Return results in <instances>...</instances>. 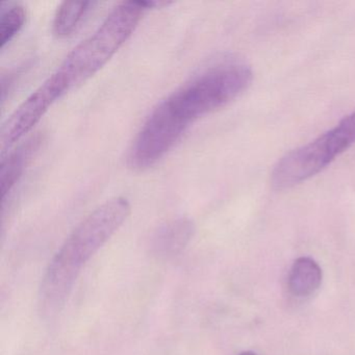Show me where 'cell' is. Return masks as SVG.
I'll return each mask as SVG.
<instances>
[{"label":"cell","instance_id":"cell-10","mask_svg":"<svg viewBox=\"0 0 355 355\" xmlns=\"http://www.w3.org/2000/svg\"><path fill=\"white\" fill-rule=\"evenodd\" d=\"M97 3L80 1V3H62L53 18V33L59 38L70 36L82 24L87 14Z\"/></svg>","mask_w":355,"mask_h":355},{"label":"cell","instance_id":"cell-3","mask_svg":"<svg viewBox=\"0 0 355 355\" xmlns=\"http://www.w3.org/2000/svg\"><path fill=\"white\" fill-rule=\"evenodd\" d=\"M252 70L244 63L215 66L195 76L166 98L174 113L189 126L240 96L252 82Z\"/></svg>","mask_w":355,"mask_h":355},{"label":"cell","instance_id":"cell-2","mask_svg":"<svg viewBox=\"0 0 355 355\" xmlns=\"http://www.w3.org/2000/svg\"><path fill=\"white\" fill-rule=\"evenodd\" d=\"M161 1H123L114 8L101 26L74 47L53 73L67 91L90 80L134 34L147 10L168 6Z\"/></svg>","mask_w":355,"mask_h":355},{"label":"cell","instance_id":"cell-4","mask_svg":"<svg viewBox=\"0 0 355 355\" xmlns=\"http://www.w3.org/2000/svg\"><path fill=\"white\" fill-rule=\"evenodd\" d=\"M355 144V110L315 140L284 155L274 166L271 184L288 190L317 175Z\"/></svg>","mask_w":355,"mask_h":355},{"label":"cell","instance_id":"cell-7","mask_svg":"<svg viewBox=\"0 0 355 355\" xmlns=\"http://www.w3.org/2000/svg\"><path fill=\"white\" fill-rule=\"evenodd\" d=\"M195 234L194 222L188 218H178L162 225L153 234L151 249L157 257H174L182 252Z\"/></svg>","mask_w":355,"mask_h":355},{"label":"cell","instance_id":"cell-6","mask_svg":"<svg viewBox=\"0 0 355 355\" xmlns=\"http://www.w3.org/2000/svg\"><path fill=\"white\" fill-rule=\"evenodd\" d=\"M67 92V89L55 73L49 76L3 123L0 132L3 155H5L7 149L11 148L32 132L51 105Z\"/></svg>","mask_w":355,"mask_h":355},{"label":"cell","instance_id":"cell-5","mask_svg":"<svg viewBox=\"0 0 355 355\" xmlns=\"http://www.w3.org/2000/svg\"><path fill=\"white\" fill-rule=\"evenodd\" d=\"M188 128L164 99L151 112L132 143L128 166L137 171L153 167L175 146Z\"/></svg>","mask_w":355,"mask_h":355},{"label":"cell","instance_id":"cell-9","mask_svg":"<svg viewBox=\"0 0 355 355\" xmlns=\"http://www.w3.org/2000/svg\"><path fill=\"white\" fill-rule=\"evenodd\" d=\"M322 270L311 257H299L288 275V288L296 297L313 294L321 286Z\"/></svg>","mask_w":355,"mask_h":355},{"label":"cell","instance_id":"cell-12","mask_svg":"<svg viewBox=\"0 0 355 355\" xmlns=\"http://www.w3.org/2000/svg\"><path fill=\"white\" fill-rule=\"evenodd\" d=\"M240 355H257L255 353L250 352V351H246V352H242Z\"/></svg>","mask_w":355,"mask_h":355},{"label":"cell","instance_id":"cell-8","mask_svg":"<svg viewBox=\"0 0 355 355\" xmlns=\"http://www.w3.org/2000/svg\"><path fill=\"white\" fill-rule=\"evenodd\" d=\"M41 142H42V137L37 135L20 145L13 153H10L8 157H3L1 168H0V178H1L0 190H1L3 205L8 195L14 190L16 184L24 175L26 166L36 155Z\"/></svg>","mask_w":355,"mask_h":355},{"label":"cell","instance_id":"cell-11","mask_svg":"<svg viewBox=\"0 0 355 355\" xmlns=\"http://www.w3.org/2000/svg\"><path fill=\"white\" fill-rule=\"evenodd\" d=\"M0 49L11 42L26 24V11L19 3H3L0 9Z\"/></svg>","mask_w":355,"mask_h":355},{"label":"cell","instance_id":"cell-1","mask_svg":"<svg viewBox=\"0 0 355 355\" xmlns=\"http://www.w3.org/2000/svg\"><path fill=\"white\" fill-rule=\"evenodd\" d=\"M132 211L130 201L115 197L92 211L68 236L49 263L41 284V304L55 313L65 303L78 274L117 232Z\"/></svg>","mask_w":355,"mask_h":355}]
</instances>
